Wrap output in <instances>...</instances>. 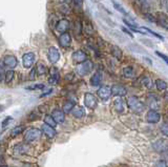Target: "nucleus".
Returning <instances> with one entry per match:
<instances>
[{"label":"nucleus","mask_w":168,"mask_h":167,"mask_svg":"<svg viewBox=\"0 0 168 167\" xmlns=\"http://www.w3.org/2000/svg\"><path fill=\"white\" fill-rule=\"evenodd\" d=\"M94 66H95L94 63H92L91 60L86 59L85 61L81 62V63H78L75 71H76L77 75H79V76H85V75H88L89 73H92V70H94Z\"/></svg>","instance_id":"obj_1"},{"label":"nucleus","mask_w":168,"mask_h":167,"mask_svg":"<svg viewBox=\"0 0 168 167\" xmlns=\"http://www.w3.org/2000/svg\"><path fill=\"white\" fill-rule=\"evenodd\" d=\"M127 105L134 112H136V114H140V112H142L144 110V108H145L144 104L134 96H131V97L128 98Z\"/></svg>","instance_id":"obj_2"},{"label":"nucleus","mask_w":168,"mask_h":167,"mask_svg":"<svg viewBox=\"0 0 168 167\" xmlns=\"http://www.w3.org/2000/svg\"><path fill=\"white\" fill-rule=\"evenodd\" d=\"M42 135V132L38 128H31V129L26 130L24 133V140L28 143L37 141V140L40 139V137Z\"/></svg>","instance_id":"obj_3"},{"label":"nucleus","mask_w":168,"mask_h":167,"mask_svg":"<svg viewBox=\"0 0 168 167\" xmlns=\"http://www.w3.org/2000/svg\"><path fill=\"white\" fill-rule=\"evenodd\" d=\"M1 63L3 65L4 68H8V70H14L15 67L17 66L18 64V60L17 58L13 55H7L4 56L3 58L1 59Z\"/></svg>","instance_id":"obj_4"},{"label":"nucleus","mask_w":168,"mask_h":167,"mask_svg":"<svg viewBox=\"0 0 168 167\" xmlns=\"http://www.w3.org/2000/svg\"><path fill=\"white\" fill-rule=\"evenodd\" d=\"M84 104L85 106L89 109H94L98 105V100L97 97L95 96L94 94H91V92H86L84 95Z\"/></svg>","instance_id":"obj_5"},{"label":"nucleus","mask_w":168,"mask_h":167,"mask_svg":"<svg viewBox=\"0 0 168 167\" xmlns=\"http://www.w3.org/2000/svg\"><path fill=\"white\" fill-rule=\"evenodd\" d=\"M60 57H61V54H60L59 50L55 46H50L49 50H47V58L49 61L52 64H55L59 61Z\"/></svg>","instance_id":"obj_6"},{"label":"nucleus","mask_w":168,"mask_h":167,"mask_svg":"<svg viewBox=\"0 0 168 167\" xmlns=\"http://www.w3.org/2000/svg\"><path fill=\"white\" fill-rule=\"evenodd\" d=\"M35 60H36V55L34 53L29 52L22 56V63L25 68H31L33 66V64L35 63Z\"/></svg>","instance_id":"obj_7"},{"label":"nucleus","mask_w":168,"mask_h":167,"mask_svg":"<svg viewBox=\"0 0 168 167\" xmlns=\"http://www.w3.org/2000/svg\"><path fill=\"white\" fill-rule=\"evenodd\" d=\"M98 96L100 99H102L103 101H106L108 100L110 96H112V91H110V86H107V85H102L100 88L98 89L97 91Z\"/></svg>","instance_id":"obj_8"},{"label":"nucleus","mask_w":168,"mask_h":167,"mask_svg":"<svg viewBox=\"0 0 168 167\" xmlns=\"http://www.w3.org/2000/svg\"><path fill=\"white\" fill-rule=\"evenodd\" d=\"M147 105L150 107V109H159V107H160V99H159V97L154 94H149L147 96Z\"/></svg>","instance_id":"obj_9"},{"label":"nucleus","mask_w":168,"mask_h":167,"mask_svg":"<svg viewBox=\"0 0 168 167\" xmlns=\"http://www.w3.org/2000/svg\"><path fill=\"white\" fill-rule=\"evenodd\" d=\"M110 91H112V95L116 97H123L127 94V89L122 84H113L110 87Z\"/></svg>","instance_id":"obj_10"},{"label":"nucleus","mask_w":168,"mask_h":167,"mask_svg":"<svg viewBox=\"0 0 168 167\" xmlns=\"http://www.w3.org/2000/svg\"><path fill=\"white\" fill-rule=\"evenodd\" d=\"M152 148L157 153H165L167 151V141L164 139H159L152 143Z\"/></svg>","instance_id":"obj_11"},{"label":"nucleus","mask_w":168,"mask_h":167,"mask_svg":"<svg viewBox=\"0 0 168 167\" xmlns=\"http://www.w3.org/2000/svg\"><path fill=\"white\" fill-rule=\"evenodd\" d=\"M161 120V115L159 114L157 110H154V109H150L147 112L146 114V121L148 123H151V124H155L158 123L159 121Z\"/></svg>","instance_id":"obj_12"},{"label":"nucleus","mask_w":168,"mask_h":167,"mask_svg":"<svg viewBox=\"0 0 168 167\" xmlns=\"http://www.w3.org/2000/svg\"><path fill=\"white\" fill-rule=\"evenodd\" d=\"M71 43V36L70 33H62L59 37V44L62 47H68Z\"/></svg>","instance_id":"obj_13"},{"label":"nucleus","mask_w":168,"mask_h":167,"mask_svg":"<svg viewBox=\"0 0 168 167\" xmlns=\"http://www.w3.org/2000/svg\"><path fill=\"white\" fill-rule=\"evenodd\" d=\"M70 29V21L66 19H60L56 24V31L59 33V34H62V33H65L68 31Z\"/></svg>","instance_id":"obj_14"},{"label":"nucleus","mask_w":168,"mask_h":167,"mask_svg":"<svg viewBox=\"0 0 168 167\" xmlns=\"http://www.w3.org/2000/svg\"><path fill=\"white\" fill-rule=\"evenodd\" d=\"M73 61L75 63H81V62L85 61L86 59H87V55H86V53H84L82 50H78L76 52L73 53Z\"/></svg>","instance_id":"obj_15"},{"label":"nucleus","mask_w":168,"mask_h":167,"mask_svg":"<svg viewBox=\"0 0 168 167\" xmlns=\"http://www.w3.org/2000/svg\"><path fill=\"white\" fill-rule=\"evenodd\" d=\"M53 117L54 120L56 121V123H63L65 120V114L63 112L62 109H54L52 115H50Z\"/></svg>","instance_id":"obj_16"},{"label":"nucleus","mask_w":168,"mask_h":167,"mask_svg":"<svg viewBox=\"0 0 168 167\" xmlns=\"http://www.w3.org/2000/svg\"><path fill=\"white\" fill-rule=\"evenodd\" d=\"M42 132H43V133L47 137V138H54V137L57 135V132L55 130V128L50 126V125H47L45 123L42 125Z\"/></svg>","instance_id":"obj_17"},{"label":"nucleus","mask_w":168,"mask_h":167,"mask_svg":"<svg viewBox=\"0 0 168 167\" xmlns=\"http://www.w3.org/2000/svg\"><path fill=\"white\" fill-rule=\"evenodd\" d=\"M71 114H73V116L75 118H77V119H81V118H83L84 116H85V108H84L83 106H76L75 105V107L73 109H71Z\"/></svg>","instance_id":"obj_18"},{"label":"nucleus","mask_w":168,"mask_h":167,"mask_svg":"<svg viewBox=\"0 0 168 167\" xmlns=\"http://www.w3.org/2000/svg\"><path fill=\"white\" fill-rule=\"evenodd\" d=\"M58 68L56 67H53L52 70H50V77L49 79V83L50 84H53L55 85L58 83L59 81V74H58Z\"/></svg>","instance_id":"obj_19"},{"label":"nucleus","mask_w":168,"mask_h":167,"mask_svg":"<svg viewBox=\"0 0 168 167\" xmlns=\"http://www.w3.org/2000/svg\"><path fill=\"white\" fill-rule=\"evenodd\" d=\"M102 79H103V76H102L101 71H96V73L92 76V78H91V84L92 86L100 85L101 82H102Z\"/></svg>","instance_id":"obj_20"},{"label":"nucleus","mask_w":168,"mask_h":167,"mask_svg":"<svg viewBox=\"0 0 168 167\" xmlns=\"http://www.w3.org/2000/svg\"><path fill=\"white\" fill-rule=\"evenodd\" d=\"M113 107L118 112H124V102H123L122 98H116L115 101H113Z\"/></svg>","instance_id":"obj_21"},{"label":"nucleus","mask_w":168,"mask_h":167,"mask_svg":"<svg viewBox=\"0 0 168 167\" xmlns=\"http://www.w3.org/2000/svg\"><path fill=\"white\" fill-rule=\"evenodd\" d=\"M75 102L74 101H71V100H67V101H65L64 103H63V106H62V110H63V112L64 114H70V112H71V109L75 107Z\"/></svg>","instance_id":"obj_22"},{"label":"nucleus","mask_w":168,"mask_h":167,"mask_svg":"<svg viewBox=\"0 0 168 167\" xmlns=\"http://www.w3.org/2000/svg\"><path fill=\"white\" fill-rule=\"evenodd\" d=\"M157 22H160L159 24H160L161 26H163V28L167 29L168 28V19H167V16L163 13H160L158 15L157 17Z\"/></svg>","instance_id":"obj_23"},{"label":"nucleus","mask_w":168,"mask_h":167,"mask_svg":"<svg viewBox=\"0 0 168 167\" xmlns=\"http://www.w3.org/2000/svg\"><path fill=\"white\" fill-rule=\"evenodd\" d=\"M141 83L144 85V86H146L148 89H151L152 88V86H154V83H152V80L149 78L148 76H142L141 77Z\"/></svg>","instance_id":"obj_24"},{"label":"nucleus","mask_w":168,"mask_h":167,"mask_svg":"<svg viewBox=\"0 0 168 167\" xmlns=\"http://www.w3.org/2000/svg\"><path fill=\"white\" fill-rule=\"evenodd\" d=\"M112 54H113V57L117 58V59H118V60H120V59H122L123 53H122V50H120L118 46L113 45V46L112 47Z\"/></svg>","instance_id":"obj_25"},{"label":"nucleus","mask_w":168,"mask_h":167,"mask_svg":"<svg viewBox=\"0 0 168 167\" xmlns=\"http://www.w3.org/2000/svg\"><path fill=\"white\" fill-rule=\"evenodd\" d=\"M112 2H113V8H115L116 10L119 12V13H121V14H123V15H125V16H129L127 12H126V10L122 7L121 4L118 3V2H116L115 0H112Z\"/></svg>","instance_id":"obj_26"},{"label":"nucleus","mask_w":168,"mask_h":167,"mask_svg":"<svg viewBox=\"0 0 168 167\" xmlns=\"http://www.w3.org/2000/svg\"><path fill=\"white\" fill-rule=\"evenodd\" d=\"M123 75H124L126 78H133L134 76V67L131 66H127L123 70Z\"/></svg>","instance_id":"obj_27"},{"label":"nucleus","mask_w":168,"mask_h":167,"mask_svg":"<svg viewBox=\"0 0 168 167\" xmlns=\"http://www.w3.org/2000/svg\"><path fill=\"white\" fill-rule=\"evenodd\" d=\"M24 129H25L24 125H19V126H16V127H14L13 129H12L11 135L13 136V137L14 136H17V135H20L21 133L24 132Z\"/></svg>","instance_id":"obj_28"},{"label":"nucleus","mask_w":168,"mask_h":167,"mask_svg":"<svg viewBox=\"0 0 168 167\" xmlns=\"http://www.w3.org/2000/svg\"><path fill=\"white\" fill-rule=\"evenodd\" d=\"M44 123L47 124V125H50V126H52V127H54V128H55L56 125H57L56 121L54 120L53 117H52L50 115H46L45 117H44Z\"/></svg>","instance_id":"obj_29"},{"label":"nucleus","mask_w":168,"mask_h":167,"mask_svg":"<svg viewBox=\"0 0 168 167\" xmlns=\"http://www.w3.org/2000/svg\"><path fill=\"white\" fill-rule=\"evenodd\" d=\"M36 73L38 74V75H44V74L46 73V68H45V65L43 63H41V62H39L37 64V66H36Z\"/></svg>","instance_id":"obj_30"},{"label":"nucleus","mask_w":168,"mask_h":167,"mask_svg":"<svg viewBox=\"0 0 168 167\" xmlns=\"http://www.w3.org/2000/svg\"><path fill=\"white\" fill-rule=\"evenodd\" d=\"M82 23H81L80 20H76L75 21V34H76V36H80L81 33H82Z\"/></svg>","instance_id":"obj_31"},{"label":"nucleus","mask_w":168,"mask_h":167,"mask_svg":"<svg viewBox=\"0 0 168 167\" xmlns=\"http://www.w3.org/2000/svg\"><path fill=\"white\" fill-rule=\"evenodd\" d=\"M155 86L159 91H165L167 88V83L164 81V80H161V79H158L155 81Z\"/></svg>","instance_id":"obj_32"},{"label":"nucleus","mask_w":168,"mask_h":167,"mask_svg":"<svg viewBox=\"0 0 168 167\" xmlns=\"http://www.w3.org/2000/svg\"><path fill=\"white\" fill-rule=\"evenodd\" d=\"M26 149H28V147H26L25 145L19 144L14 147V153L15 154H24V153H26Z\"/></svg>","instance_id":"obj_33"},{"label":"nucleus","mask_w":168,"mask_h":167,"mask_svg":"<svg viewBox=\"0 0 168 167\" xmlns=\"http://www.w3.org/2000/svg\"><path fill=\"white\" fill-rule=\"evenodd\" d=\"M14 77H15V71L13 70H8L7 71H5V82H8V83H10L12 80L14 79Z\"/></svg>","instance_id":"obj_34"},{"label":"nucleus","mask_w":168,"mask_h":167,"mask_svg":"<svg viewBox=\"0 0 168 167\" xmlns=\"http://www.w3.org/2000/svg\"><path fill=\"white\" fill-rule=\"evenodd\" d=\"M44 87H45V85L42 84V83H39V84H34V85L28 86L26 89H28V91H35V89H43Z\"/></svg>","instance_id":"obj_35"},{"label":"nucleus","mask_w":168,"mask_h":167,"mask_svg":"<svg viewBox=\"0 0 168 167\" xmlns=\"http://www.w3.org/2000/svg\"><path fill=\"white\" fill-rule=\"evenodd\" d=\"M82 29H84V32H85L87 35H94V33H95L94 28H92V26L89 24V23H87V24L85 25V28Z\"/></svg>","instance_id":"obj_36"},{"label":"nucleus","mask_w":168,"mask_h":167,"mask_svg":"<svg viewBox=\"0 0 168 167\" xmlns=\"http://www.w3.org/2000/svg\"><path fill=\"white\" fill-rule=\"evenodd\" d=\"M161 133H163V135L166 137L168 136V125H167V121H165L163 125L161 126Z\"/></svg>","instance_id":"obj_37"},{"label":"nucleus","mask_w":168,"mask_h":167,"mask_svg":"<svg viewBox=\"0 0 168 167\" xmlns=\"http://www.w3.org/2000/svg\"><path fill=\"white\" fill-rule=\"evenodd\" d=\"M142 29H144V31H146L147 33H149V34H151V35H154V36H155V37L160 38V39H163V36H161V35H159V34H157V33L152 32L150 29L146 28V26H143V28H142Z\"/></svg>","instance_id":"obj_38"},{"label":"nucleus","mask_w":168,"mask_h":167,"mask_svg":"<svg viewBox=\"0 0 168 167\" xmlns=\"http://www.w3.org/2000/svg\"><path fill=\"white\" fill-rule=\"evenodd\" d=\"M145 17H146V19H147V20H149V21H150L151 23H152V22H155V23L157 22V17H155L152 14L146 13V14H145Z\"/></svg>","instance_id":"obj_39"},{"label":"nucleus","mask_w":168,"mask_h":167,"mask_svg":"<svg viewBox=\"0 0 168 167\" xmlns=\"http://www.w3.org/2000/svg\"><path fill=\"white\" fill-rule=\"evenodd\" d=\"M155 167H167V162L165 160H159L157 163H155Z\"/></svg>","instance_id":"obj_40"},{"label":"nucleus","mask_w":168,"mask_h":167,"mask_svg":"<svg viewBox=\"0 0 168 167\" xmlns=\"http://www.w3.org/2000/svg\"><path fill=\"white\" fill-rule=\"evenodd\" d=\"M12 120H13V118H12V117H7V118H5L4 120H3V122H2V127L7 126V125L10 123Z\"/></svg>","instance_id":"obj_41"},{"label":"nucleus","mask_w":168,"mask_h":167,"mask_svg":"<svg viewBox=\"0 0 168 167\" xmlns=\"http://www.w3.org/2000/svg\"><path fill=\"white\" fill-rule=\"evenodd\" d=\"M36 68H33L31 70V73H29V80H35L36 78Z\"/></svg>","instance_id":"obj_42"},{"label":"nucleus","mask_w":168,"mask_h":167,"mask_svg":"<svg viewBox=\"0 0 168 167\" xmlns=\"http://www.w3.org/2000/svg\"><path fill=\"white\" fill-rule=\"evenodd\" d=\"M74 4L76 5L77 8H82L83 5V0H73Z\"/></svg>","instance_id":"obj_43"},{"label":"nucleus","mask_w":168,"mask_h":167,"mask_svg":"<svg viewBox=\"0 0 168 167\" xmlns=\"http://www.w3.org/2000/svg\"><path fill=\"white\" fill-rule=\"evenodd\" d=\"M52 92H53V88H49V89H47L46 91H44L43 94H41V95H40V98H43V97H45V96H47V95L52 94Z\"/></svg>","instance_id":"obj_44"},{"label":"nucleus","mask_w":168,"mask_h":167,"mask_svg":"<svg viewBox=\"0 0 168 167\" xmlns=\"http://www.w3.org/2000/svg\"><path fill=\"white\" fill-rule=\"evenodd\" d=\"M155 54H157L159 57L162 58V59H163V60L167 63V57H166V55H164V54H162V53H160V52H155Z\"/></svg>","instance_id":"obj_45"},{"label":"nucleus","mask_w":168,"mask_h":167,"mask_svg":"<svg viewBox=\"0 0 168 167\" xmlns=\"http://www.w3.org/2000/svg\"><path fill=\"white\" fill-rule=\"evenodd\" d=\"M122 31H123V33H125L126 35H128V36H129V37H131V38L134 37L133 34H131V33L129 32V29H126V28H122Z\"/></svg>","instance_id":"obj_46"},{"label":"nucleus","mask_w":168,"mask_h":167,"mask_svg":"<svg viewBox=\"0 0 168 167\" xmlns=\"http://www.w3.org/2000/svg\"><path fill=\"white\" fill-rule=\"evenodd\" d=\"M164 8L165 10H167V0H164Z\"/></svg>","instance_id":"obj_47"},{"label":"nucleus","mask_w":168,"mask_h":167,"mask_svg":"<svg viewBox=\"0 0 168 167\" xmlns=\"http://www.w3.org/2000/svg\"><path fill=\"white\" fill-rule=\"evenodd\" d=\"M2 80H3V75H2V73L0 71V82H1Z\"/></svg>","instance_id":"obj_48"},{"label":"nucleus","mask_w":168,"mask_h":167,"mask_svg":"<svg viewBox=\"0 0 168 167\" xmlns=\"http://www.w3.org/2000/svg\"><path fill=\"white\" fill-rule=\"evenodd\" d=\"M71 1H73V0H65V2H66V3H71Z\"/></svg>","instance_id":"obj_49"},{"label":"nucleus","mask_w":168,"mask_h":167,"mask_svg":"<svg viewBox=\"0 0 168 167\" xmlns=\"http://www.w3.org/2000/svg\"><path fill=\"white\" fill-rule=\"evenodd\" d=\"M0 167H8V166H5V165H1V166H0Z\"/></svg>","instance_id":"obj_50"}]
</instances>
